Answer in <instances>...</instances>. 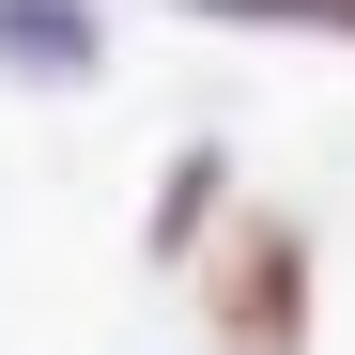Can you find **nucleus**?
Returning <instances> with one entry per match:
<instances>
[{"mask_svg":"<svg viewBox=\"0 0 355 355\" xmlns=\"http://www.w3.org/2000/svg\"><path fill=\"white\" fill-rule=\"evenodd\" d=\"M216 355H309V248L278 216H248L216 248Z\"/></svg>","mask_w":355,"mask_h":355,"instance_id":"obj_1","label":"nucleus"}]
</instances>
